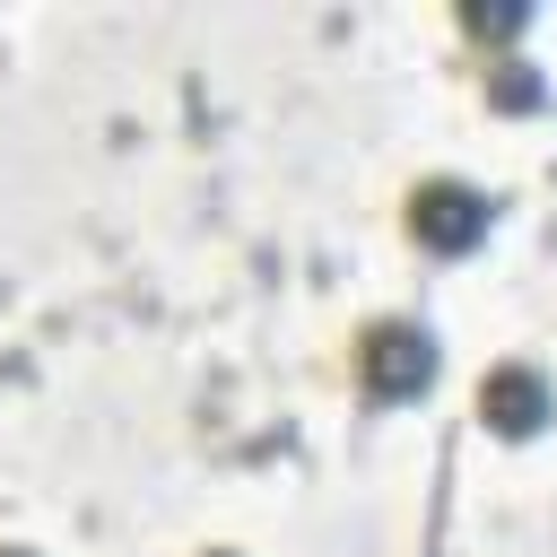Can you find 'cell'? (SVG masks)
<instances>
[{"mask_svg": "<svg viewBox=\"0 0 557 557\" xmlns=\"http://www.w3.org/2000/svg\"><path fill=\"white\" fill-rule=\"evenodd\" d=\"M487 96H496L505 113H531V104H540V70H531V61H496V70H487Z\"/></svg>", "mask_w": 557, "mask_h": 557, "instance_id": "277c9868", "label": "cell"}, {"mask_svg": "<svg viewBox=\"0 0 557 557\" xmlns=\"http://www.w3.org/2000/svg\"><path fill=\"white\" fill-rule=\"evenodd\" d=\"M487 226H496V200H487L479 183H461V174H426V183L409 191V235H418L426 252H444V261L479 252Z\"/></svg>", "mask_w": 557, "mask_h": 557, "instance_id": "7a4b0ae2", "label": "cell"}, {"mask_svg": "<svg viewBox=\"0 0 557 557\" xmlns=\"http://www.w3.org/2000/svg\"><path fill=\"white\" fill-rule=\"evenodd\" d=\"M209 557H235V548H209Z\"/></svg>", "mask_w": 557, "mask_h": 557, "instance_id": "52a82bcc", "label": "cell"}, {"mask_svg": "<svg viewBox=\"0 0 557 557\" xmlns=\"http://www.w3.org/2000/svg\"><path fill=\"white\" fill-rule=\"evenodd\" d=\"M0 557H35V548H0Z\"/></svg>", "mask_w": 557, "mask_h": 557, "instance_id": "8992f818", "label": "cell"}, {"mask_svg": "<svg viewBox=\"0 0 557 557\" xmlns=\"http://www.w3.org/2000/svg\"><path fill=\"white\" fill-rule=\"evenodd\" d=\"M461 26H470L479 44H505V35H522L531 17H522V9H461Z\"/></svg>", "mask_w": 557, "mask_h": 557, "instance_id": "5b68a950", "label": "cell"}, {"mask_svg": "<svg viewBox=\"0 0 557 557\" xmlns=\"http://www.w3.org/2000/svg\"><path fill=\"white\" fill-rule=\"evenodd\" d=\"M357 383H366L374 400H418V392L435 383V331L409 322V313L366 322V331H357Z\"/></svg>", "mask_w": 557, "mask_h": 557, "instance_id": "6da1fadb", "label": "cell"}, {"mask_svg": "<svg viewBox=\"0 0 557 557\" xmlns=\"http://www.w3.org/2000/svg\"><path fill=\"white\" fill-rule=\"evenodd\" d=\"M479 418H487L496 435H513V444H522V435H540V426L557 418V392H548V374H540V366H522V357H513V366H487V383H479Z\"/></svg>", "mask_w": 557, "mask_h": 557, "instance_id": "3957f363", "label": "cell"}]
</instances>
